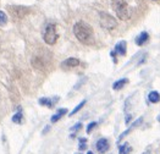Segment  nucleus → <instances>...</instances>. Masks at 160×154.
Listing matches in <instances>:
<instances>
[{
	"label": "nucleus",
	"mask_w": 160,
	"mask_h": 154,
	"mask_svg": "<svg viewBox=\"0 0 160 154\" xmlns=\"http://www.w3.org/2000/svg\"><path fill=\"white\" fill-rule=\"evenodd\" d=\"M73 34L76 35V38L86 45L93 44L94 43V32L93 28L86 23L84 21H78L75 23L73 26Z\"/></svg>",
	"instance_id": "1"
},
{
	"label": "nucleus",
	"mask_w": 160,
	"mask_h": 154,
	"mask_svg": "<svg viewBox=\"0 0 160 154\" xmlns=\"http://www.w3.org/2000/svg\"><path fill=\"white\" fill-rule=\"evenodd\" d=\"M111 5H113V10L115 11L116 16L120 20L127 21L129 19V11H128V5L126 0H111Z\"/></svg>",
	"instance_id": "2"
},
{
	"label": "nucleus",
	"mask_w": 160,
	"mask_h": 154,
	"mask_svg": "<svg viewBox=\"0 0 160 154\" xmlns=\"http://www.w3.org/2000/svg\"><path fill=\"white\" fill-rule=\"evenodd\" d=\"M43 39L47 44L49 45H54L58 40V33H56V27L54 23H48L44 33H43Z\"/></svg>",
	"instance_id": "3"
},
{
	"label": "nucleus",
	"mask_w": 160,
	"mask_h": 154,
	"mask_svg": "<svg viewBox=\"0 0 160 154\" xmlns=\"http://www.w3.org/2000/svg\"><path fill=\"white\" fill-rule=\"evenodd\" d=\"M99 22L104 30H114L117 26V21L108 12H99Z\"/></svg>",
	"instance_id": "4"
},
{
	"label": "nucleus",
	"mask_w": 160,
	"mask_h": 154,
	"mask_svg": "<svg viewBox=\"0 0 160 154\" xmlns=\"http://www.w3.org/2000/svg\"><path fill=\"white\" fill-rule=\"evenodd\" d=\"M7 10H9V12H10L15 19H22V17H25L26 15H28V12H30V9H28V7L21 6V5H11V6H7Z\"/></svg>",
	"instance_id": "5"
},
{
	"label": "nucleus",
	"mask_w": 160,
	"mask_h": 154,
	"mask_svg": "<svg viewBox=\"0 0 160 154\" xmlns=\"http://www.w3.org/2000/svg\"><path fill=\"white\" fill-rule=\"evenodd\" d=\"M109 149V142L106 138H100L98 142H96V151L100 154L106 153V151Z\"/></svg>",
	"instance_id": "6"
},
{
	"label": "nucleus",
	"mask_w": 160,
	"mask_h": 154,
	"mask_svg": "<svg viewBox=\"0 0 160 154\" xmlns=\"http://www.w3.org/2000/svg\"><path fill=\"white\" fill-rule=\"evenodd\" d=\"M126 50H127V43L125 40H120L115 47V53L121 56L126 55Z\"/></svg>",
	"instance_id": "7"
},
{
	"label": "nucleus",
	"mask_w": 160,
	"mask_h": 154,
	"mask_svg": "<svg viewBox=\"0 0 160 154\" xmlns=\"http://www.w3.org/2000/svg\"><path fill=\"white\" fill-rule=\"evenodd\" d=\"M80 65V60L78 59H76V58H68V59H66L65 61H63L61 64V66L64 67V69H68V67H76V66H78Z\"/></svg>",
	"instance_id": "8"
},
{
	"label": "nucleus",
	"mask_w": 160,
	"mask_h": 154,
	"mask_svg": "<svg viewBox=\"0 0 160 154\" xmlns=\"http://www.w3.org/2000/svg\"><path fill=\"white\" fill-rule=\"evenodd\" d=\"M148 39H149V34L147 33V32H142L137 38H136V44L137 45H144L147 42H148Z\"/></svg>",
	"instance_id": "9"
},
{
	"label": "nucleus",
	"mask_w": 160,
	"mask_h": 154,
	"mask_svg": "<svg viewBox=\"0 0 160 154\" xmlns=\"http://www.w3.org/2000/svg\"><path fill=\"white\" fill-rule=\"evenodd\" d=\"M56 100H59V98H54V99H50V98H40V99H39V104L43 105V106L53 108Z\"/></svg>",
	"instance_id": "10"
},
{
	"label": "nucleus",
	"mask_w": 160,
	"mask_h": 154,
	"mask_svg": "<svg viewBox=\"0 0 160 154\" xmlns=\"http://www.w3.org/2000/svg\"><path fill=\"white\" fill-rule=\"evenodd\" d=\"M142 121H143V118H139L138 120H136L134 123H132V126H131V127L128 128L127 131H125L124 133H121V135H120V137H119V141H121V139H122V138H124V137H125L126 135H128V133H129V132H131V131H132V130L134 128V127H137V126H139V125L142 123Z\"/></svg>",
	"instance_id": "11"
},
{
	"label": "nucleus",
	"mask_w": 160,
	"mask_h": 154,
	"mask_svg": "<svg viewBox=\"0 0 160 154\" xmlns=\"http://www.w3.org/2000/svg\"><path fill=\"white\" fill-rule=\"evenodd\" d=\"M128 83V80L127 78H121V80H119V81H116L114 85H113V88L115 89V91H120V89H122Z\"/></svg>",
	"instance_id": "12"
},
{
	"label": "nucleus",
	"mask_w": 160,
	"mask_h": 154,
	"mask_svg": "<svg viewBox=\"0 0 160 154\" xmlns=\"http://www.w3.org/2000/svg\"><path fill=\"white\" fill-rule=\"evenodd\" d=\"M66 113H67V109H65V108H63V109H59V110H58V113H56L55 115H53V116H51V123H56V121H59V120L64 116Z\"/></svg>",
	"instance_id": "13"
},
{
	"label": "nucleus",
	"mask_w": 160,
	"mask_h": 154,
	"mask_svg": "<svg viewBox=\"0 0 160 154\" xmlns=\"http://www.w3.org/2000/svg\"><path fill=\"white\" fill-rule=\"evenodd\" d=\"M132 151V148L129 147L128 143H124L121 146H119V154H129Z\"/></svg>",
	"instance_id": "14"
},
{
	"label": "nucleus",
	"mask_w": 160,
	"mask_h": 154,
	"mask_svg": "<svg viewBox=\"0 0 160 154\" xmlns=\"http://www.w3.org/2000/svg\"><path fill=\"white\" fill-rule=\"evenodd\" d=\"M148 99H149L150 103H158L160 100V94L158 92H155V91H153V92L149 93Z\"/></svg>",
	"instance_id": "15"
},
{
	"label": "nucleus",
	"mask_w": 160,
	"mask_h": 154,
	"mask_svg": "<svg viewBox=\"0 0 160 154\" xmlns=\"http://www.w3.org/2000/svg\"><path fill=\"white\" fill-rule=\"evenodd\" d=\"M22 119H23V115H22V111L20 110L17 114H15L12 116V121L15 123H22Z\"/></svg>",
	"instance_id": "16"
},
{
	"label": "nucleus",
	"mask_w": 160,
	"mask_h": 154,
	"mask_svg": "<svg viewBox=\"0 0 160 154\" xmlns=\"http://www.w3.org/2000/svg\"><path fill=\"white\" fill-rule=\"evenodd\" d=\"M7 23V15L0 10V26H5Z\"/></svg>",
	"instance_id": "17"
},
{
	"label": "nucleus",
	"mask_w": 160,
	"mask_h": 154,
	"mask_svg": "<svg viewBox=\"0 0 160 154\" xmlns=\"http://www.w3.org/2000/svg\"><path fill=\"white\" fill-rule=\"evenodd\" d=\"M84 104H86V100H82V102H81V103H80V104H78V105H77V106H76V108H75V109H73V110L70 113V115H71V116H72V115H75L77 111H80V110H81V109L84 106Z\"/></svg>",
	"instance_id": "18"
},
{
	"label": "nucleus",
	"mask_w": 160,
	"mask_h": 154,
	"mask_svg": "<svg viewBox=\"0 0 160 154\" xmlns=\"http://www.w3.org/2000/svg\"><path fill=\"white\" fill-rule=\"evenodd\" d=\"M80 151H84L87 148V139L86 138H80Z\"/></svg>",
	"instance_id": "19"
},
{
	"label": "nucleus",
	"mask_w": 160,
	"mask_h": 154,
	"mask_svg": "<svg viewBox=\"0 0 160 154\" xmlns=\"http://www.w3.org/2000/svg\"><path fill=\"white\" fill-rule=\"evenodd\" d=\"M96 127V123H91L88 126H87V133H91L93 131V128Z\"/></svg>",
	"instance_id": "20"
},
{
	"label": "nucleus",
	"mask_w": 160,
	"mask_h": 154,
	"mask_svg": "<svg viewBox=\"0 0 160 154\" xmlns=\"http://www.w3.org/2000/svg\"><path fill=\"white\" fill-rule=\"evenodd\" d=\"M81 127H82V123H76L72 128H71V131L72 132H76V131H78V130H81Z\"/></svg>",
	"instance_id": "21"
},
{
	"label": "nucleus",
	"mask_w": 160,
	"mask_h": 154,
	"mask_svg": "<svg viewBox=\"0 0 160 154\" xmlns=\"http://www.w3.org/2000/svg\"><path fill=\"white\" fill-rule=\"evenodd\" d=\"M131 119H132V116H131V115H128V116H126V123H129V121H131Z\"/></svg>",
	"instance_id": "22"
},
{
	"label": "nucleus",
	"mask_w": 160,
	"mask_h": 154,
	"mask_svg": "<svg viewBox=\"0 0 160 154\" xmlns=\"http://www.w3.org/2000/svg\"><path fill=\"white\" fill-rule=\"evenodd\" d=\"M142 154H150V152H144V153H142Z\"/></svg>",
	"instance_id": "23"
},
{
	"label": "nucleus",
	"mask_w": 160,
	"mask_h": 154,
	"mask_svg": "<svg viewBox=\"0 0 160 154\" xmlns=\"http://www.w3.org/2000/svg\"><path fill=\"white\" fill-rule=\"evenodd\" d=\"M158 121H159V123H160V115H159V116H158Z\"/></svg>",
	"instance_id": "24"
},
{
	"label": "nucleus",
	"mask_w": 160,
	"mask_h": 154,
	"mask_svg": "<svg viewBox=\"0 0 160 154\" xmlns=\"http://www.w3.org/2000/svg\"><path fill=\"white\" fill-rule=\"evenodd\" d=\"M87 154H93V152H88Z\"/></svg>",
	"instance_id": "25"
}]
</instances>
